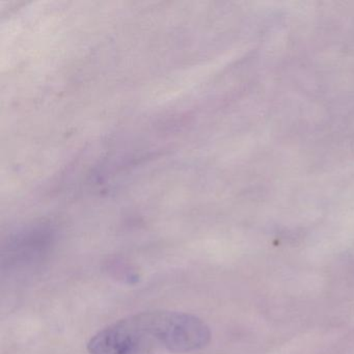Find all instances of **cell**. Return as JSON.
Wrapping results in <instances>:
<instances>
[{"label": "cell", "mask_w": 354, "mask_h": 354, "mask_svg": "<svg viewBox=\"0 0 354 354\" xmlns=\"http://www.w3.org/2000/svg\"><path fill=\"white\" fill-rule=\"evenodd\" d=\"M138 315L157 346L174 353L198 351L210 343V328L194 315L174 310H151Z\"/></svg>", "instance_id": "6da1fadb"}, {"label": "cell", "mask_w": 354, "mask_h": 354, "mask_svg": "<svg viewBox=\"0 0 354 354\" xmlns=\"http://www.w3.org/2000/svg\"><path fill=\"white\" fill-rule=\"evenodd\" d=\"M156 347L138 314L105 327L88 343L90 354H155Z\"/></svg>", "instance_id": "7a4b0ae2"}]
</instances>
